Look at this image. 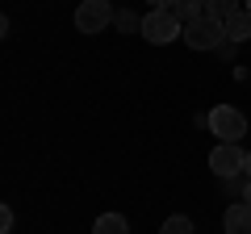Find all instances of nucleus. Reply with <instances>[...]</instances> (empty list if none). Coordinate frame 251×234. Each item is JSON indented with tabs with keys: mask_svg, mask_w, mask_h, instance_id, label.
<instances>
[{
	"mask_svg": "<svg viewBox=\"0 0 251 234\" xmlns=\"http://www.w3.org/2000/svg\"><path fill=\"white\" fill-rule=\"evenodd\" d=\"M184 42H188V50H218V46L226 42V25L205 13V17H197V21L184 25Z\"/></svg>",
	"mask_w": 251,
	"mask_h": 234,
	"instance_id": "nucleus-1",
	"label": "nucleus"
},
{
	"mask_svg": "<svg viewBox=\"0 0 251 234\" xmlns=\"http://www.w3.org/2000/svg\"><path fill=\"white\" fill-rule=\"evenodd\" d=\"M113 4L109 0H84L80 9H75V29L80 34H100L105 25H113Z\"/></svg>",
	"mask_w": 251,
	"mask_h": 234,
	"instance_id": "nucleus-5",
	"label": "nucleus"
},
{
	"mask_svg": "<svg viewBox=\"0 0 251 234\" xmlns=\"http://www.w3.org/2000/svg\"><path fill=\"white\" fill-rule=\"evenodd\" d=\"M201 4H205V13H209V17H218V21H226L230 13H239V9H234L239 0H201Z\"/></svg>",
	"mask_w": 251,
	"mask_h": 234,
	"instance_id": "nucleus-10",
	"label": "nucleus"
},
{
	"mask_svg": "<svg viewBox=\"0 0 251 234\" xmlns=\"http://www.w3.org/2000/svg\"><path fill=\"white\" fill-rule=\"evenodd\" d=\"M222 25H226V42L239 46V42H247V38H251V13H247V9H239V13H230Z\"/></svg>",
	"mask_w": 251,
	"mask_h": 234,
	"instance_id": "nucleus-7",
	"label": "nucleus"
},
{
	"mask_svg": "<svg viewBox=\"0 0 251 234\" xmlns=\"http://www.w3.org/2000/svg\"><path fill=\"white\" fill-rule=\"evenodd\" d=\"M0 230H4V234H9V230H13V209H9V205L0 209Z\"/></svg>",
	"mask_w": 251,
	"mask_h": 234,
	"instance_id": "nucleus-13",
	"label": "nucleus"
},
{
	"mask_svg": "<svg viewBox=\"0 0 251 234\" xmlns=\"http://www.w3.org/2000/svg\"><path fill=\"white\" fill-rule=\"evenodd\" d=\"M138 34H143L147 42L163 46V42H172V38H184V25H180V17L172 9H151L143 17V29H138Z\"/></svg>",
	"mask_w": 251,
	"mask_h": 234,
	"instance_id": "nucleus-2",
	"label": "nucleus"
},
{
	"mask_svg": "<svg viewBox=\"0 0 251 234\" xmlns=\"http://www.w3.org/2000/svg\"><path fill=\"white\" fill-rule=\"evenodd\" d=\"M243 171H247V180H251V151H247V167H243Z\"/></svg>",
	"mask_w": 251,
	"mask_h": 234,
	"instance_id": "nucleus-16",
	"label": "nucleus"
},
{
	"mask_svg": "<svg viewBox=\"0 0 251 234\" xmlns=\"http://www.w3.org/2000/svg\"><path fill=\"white\" fill-rule=\"evenodd\" d=\"M222 230L226 234H251V205L247 201H239V205H230L222 213Z\"/></svg>",
	"mask_w": 251,
	"mask_h": 234,
	"instance_id": "nucleus-6",
	"label": "nucleus"
},
{
	"mask_svg": "<svg viewBox=\"0 0 251 234\" xmlns=\"http://www.w3.org/2000/svg\"><path fill=\"white\" fill-rule=\"evenodd\" d=\"M151 4L155 9H172V0H151Z\"/></svg>",
	"mask_w": 251,
	"mask_h": 234,
	"instance_id": "nucleus-14",
	"label": "nucleus"
},
{
	"mask_svg": "<svg viewBox=\"0 0 251 234\" xmlns=\"http://www.w3.org/2000/svg\"><path fill=\"white\" fill-rule=\"evenodd\" d=\"M172 13L180 17V25H188V21L205 17V4H201V0H172Z\"/></svg>",
	"mask_w": 251,
	"mask_h": 234,
	"instance_id": "nucleus-9",
	"label": "nucleus"
},
{
	"mask_svg": "<svg viewBox=\"0 0 251 234\" xmlns=\"http://www.w3.org/2000/svg\"><path fill=\"white\" fill-rule=\"evenodd\" d=\"M243 9H247V13H251V0H243Z\"/></svg>",
	"mask_w": 251,
	"mask_h": 234,
	"instance_id": "nucleus-17",
	"label": "nucleus"
},
{
	"mask_svg": "<svg viewBox=\"0 0 251 234\" xmlns=\"http://www.w3.org/2000/svg\"><path fill=\"white\" fill-rule=\"evenodd\" d=\"M113 25L122 29V34H134V29H143V17H138V13H130V9H122L113 17Z\"/></svg>",
	"mask_w": 251,
	"mask_h": 234,
	"instance_id": "nucleus-12",
	"label": "nucleus"
},
{
	"mask_svg": "<svg viewBox=\"0 0 251 234\" xmlns=\"http://www.w3.org/2000/svg\"><path fill=\"white\" fill-rule=\"evenodd\" d=\"M243 201H247V205H251V180H247V188H243Z\"/></svg>",
	"mask_w": 251,
	"mask_h": 234,
	"instance_id": "nucleus-15",
	"label": "nucleus"
},
{
	"mask_svg": "<svg viewBox=\"0 0 251 234\" xmlns=\"http://www.w3.org/2000/svg\"><path fill=\"white\" fill-rule=\"evenodd\" d=\"M159 234H197V226H193V222H188V217H168V222H163L159 226Z\"/></svg>",
	"mask_w": 251,
	"mask_h": 234,
	"instance_id": "nucleus-11",
	"label": "nucleus"
},
{
	"mask_svg": "<svg viewBox=\"0 0 251 234\" xmlns=\"http://www.w3.org/2000/svg\"><path fill=\"white\" fill-rule=\"evenodd\" d=\"M209 167H214L218 180L243 176V167H247V151H239V142H218L214 151H209Z\"/></svg>",
	"mask_w": 251,
	"mask_h": 234,
	"instance_id": "nucleus-4",
	"label": "nucleus"
},
{
	"mask_svg": "<svg viewBox=\"0 0 251 234\" xmlns=\"http://www.w3.org/2000/svg\"><path fill=\"white\" fill-rule=\"evenodd\" d=\"M92 234H130V222L122 213H100L97 226H92Z\"/></svg>",
	"mask_w": 251,
	"mask_h": 234,
	"instance_id": "nucleus-8",
	"label": "nucleus"
},
{
	"mask_svg": "<svg viewBox=\"0 0 251 234\" xmlns=\"http://www.w3.org/2000/svg\"><path fill=\"white\" fill-rule=\"evenodd\" d=\"M205 126L218 134V142H239V138L247 134V117H243L239 109H230V105H218V109H209Z\"/></svg>",
	"mask_w": 251,
	"mask_h": 234,
	"instance_id": "nucleus-3",
	"label": "nucleus"
}]
</instances>
